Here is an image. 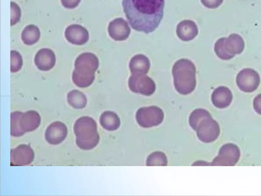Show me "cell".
I'll return each mask as SVG.
<instances>
[{
    "label": "cell",
    "mask_w": 261,
    "mask_h": 196,
    "mask_svg": "<svg viewBox=\"0 0 261 196\" xmlns=\"http://www.w3.org/2000/svg\"><path fill=\"white\" fill-rule=\"evenodd\" d=\"M65 36L69 42L79 45L86 43L89 37L87 29L76 24H71L66 29Z\"/></svg>",
    "instance_id": "obj_13"
},
{
    "label": "cell",
    "mask_w": 261,
    "mask_h": 196,
    "mask_svg": "<svg viewBox=\"0 0 261 196\" xmlns=\"http://www.w3.org/2000/svg\"><path fill=\"white\" fill-rule=\"evenodd\" d=\"M21 16V11L19 6L14 2H11V26L18 22Z\"/></svg>",
    "instance_id": "obj_23"
},
{
    "label": "cell",
    "mask_w": 261,
    "mask_h": 196,
    "mask_svg": "<svg viewBox=\"0 0 261 196\" xmlns=\"http://www.w3.org/2000/svg\"><path fill=\"white\" fill-rule=\"evenodd\" d=\"M223 0H201L202 4L208 8H216L223 2Z\"/></svg>",
    "instance_id": "obj_24"
},
{
    "label": "cell",
    "mask_w": 261,
    "mask_h": 196,
    "mask_svg": "<svg viewBox=\"0 0 261 196\" xmlns=\"http://www.w3.org/2000/svg\"><path fill=\"white\" fill-rule=\"evenodd\" d=\"M40 36L39 28L34 24H30L23 29L21 34V39L24 44L30 45L36 43Z\"/></svg>",
    "instance_id": "obj_19"
},
{
    "label": "cell",
    "mask_w": 261,
    "mask_h": 196,
    "mask_svg": "<svg viewBox=\"0 0 261 196\" xmlns=\"http://www.w3.org/2000/svg\"><path fill=\"white\" fill-rule=\"evenodd\" d=\"M22 65V59L21 55L16 51H11V71H19Z\"/></svg>",
    "instance_id": "obj_22"
},
{
    "label": "cell",
    "mask_w": 261,
    "mask_h": 196,
    "mask_svg": "<svg viewBox=\"0 0 261 196\" xmlns=\"http://www.w3.org/2000/svg\"><path fill=\"white\" fill-rule=\"evenodd\" d=\"M77 146L83 150H90L98 143L99 136L95 121L91 117L83 116L79 118L74 125Z\"/></svg>",
    "instance_id": "obj_4"
},
{
    "label": "cell",
    "mask_w": 261,
    "mask_h": 196,
    "mask_svg": "<svg viewBox=\"0 0 261 196\" xmlns=\"http://www.w3.org/2000/svg\"><path fill=\"white\" fill-rule=\"evenodd\" d=\"M150 66L149 59L143 54L133 56L129 63V68L132 74H146Z\"/></svg>",
    "instance_id": "obj_18"
},
{
    "label": "cell",
    "mask_w": 261,
    "mask_h": 196,
    "mask_svg": "<svg viewBox=\"0 0 261 196\" xmlns=\"http://www.w3.org/2000/svg\"><path fill=\"white\" fill-rule=\"evenodd\" d=\"M253 106L255 111L261 115V93L258 94L254 99Z\"/></svg>",
    "instance_id": "obj_26"
},
{
    "label": "cell",
    "mask_w": 261,
    "mask_h": 196,
    "mask_svg": "<svg viewBox=\"0 0 261 196\" xmlns=\"http://www.w3.org/2000/svg\"><path fill=\"white\" fill-rule=\"evenodd\" d=\"M33 158V151L27 145H20L11 151V165H24L29 164L32 162Z\"/></svg>",
    "instance_id": "obj_12"
},
{
    "label": "cell",
    "mask_w": 261,
    "mask_h": 196,
    "mask_svg": "<svg viewBox=\"0 0 261 196\" xmlns=\"http://www.w3.org/2000/svg\"><path fill=\"white\" fill-rule=\"evenodd\" d=\"M67 134L66 126L60 121L50 124L47 128L45 137L47 141L51 144H57L62 142Z\"/></svg>",
    "instance_id": "obj_14"
},
{
    "label": "cell",
    "mask_w": 261,
    "mask_h": 196,
    "mask_svg": "<svg viewBox=\"0 0 261 196\" xmlns=\"http://www.w3.org/2000/svg\"><path fill=\"white\" fill-rule=\"evenodd\" d=\"M172 73L176 90L181 94L192 92L196 85V69L190 60L181 59L176 61L172 66Z\"/></svg>",
    "instance_id": "obj_2"
},
{
    "label": "cell",
    "mask_w": 261,
    "mask_h": 196,
    "mask_svg": "<svg viewBox=\"0 0 261 196\" xmlns=\"http://www.w3.org/2000/svg\"><path fill=\"white\" fill-rule=\"evenodd\" d=\"M98 65V59L93 53L80 54L74 62V69L72 76L73 83L80 87L90 86L94 80L95 72Z\"/></svg>",
    "instance_id": "obj_3"
},
{
    "label": "cell",
    "mask_w": 261,
    "mask_h": 196,
    "mask_svg": "<svg viewBox=\"0 0 261 196\" xmlns=\"http://www.w3.org/2000/svg\"><path fill=\"white\" fill-rule=\"evenodd\" d=\"M122 5L131 27L146 34L154 31L164 16L165 0H122Z\"/></svg>",
    "instance_id": "obj_1"
},
{
    "label": "cell",
    "mask_w": 261,
    "mask_h": 196,
    "mask_svg": "<svg viewBox=\"0 0 261 196\" xmlns=\"http://www.w3.org/2000/svg\"><path fill=\"white\" fill-rule=\"evenodd\" d=\"M67 101L72 107L76 109H82L87 104V99L85 94L76 89L70 91L67 95Z\"/></svg>",
    "instance_id": "obj_21"
},
{
    "label": "cell",
    "mask_w": 261,
    "mask_h": 196,
    "mask_svg": "<svg viewBox=\"0 0 261 196\" xmlns=\"http://www.w3.org/2000/svg\"><path fill=\"white\" fill-rule=\"evenodd\" d=\"M196 124H200L197 128V135L203 142L209 143L215 141L220 134V127L218 122L213 119L205 110L196 111ZM198 123V124H199Z\"/></svg>",
    "instance_id": "obj_7"
},
{
    "label": "cell",
    "mask_w": 261,
    "mask_h": 196,
    "mask_svg": "<svg viewBox=\"0 0 261 196\" xmlns=\"http://www.w3.org/2000/svg\"><path fill=\"white\" fill-rule=\"evenodd\" d=\"M62 5L66 8L73 9L76 7L81 0H61Z\"/></svg>",
    "instance_id": "obj_25"
},
{
    "label": "cell",
    "mask_w": 261,
    "mask_h": 196,
    "mask_svg": "<svg viewBox=\"0 0 261 196\" xmlns=\"http://www.w3.org/2000/svg\"><path fill=\"white\" fill-rule=\"evenodd\" d=\"M176 32L177 37L180 40L189 41L197 35L198 29L194 21L184 20L177 24Z\"/></svg>",
    "instance_id": "obj_16"
},
{
    "label": "cell",
    "mask_w": 261,
    "mask_h": 196,
    "mask_svg": "<svg viewBox=\"0 0 261 196\" xmlns=\"http://www.w3.org/2000/svg\"><path fill=\"white\" fill-rule=\"evenodd\" d=\"M240 155V149L237 145L232 143H226L221 146L212 165L234 166L239 161Z\"/></svg>",
    "instance_id": "obj_8"
},
{
    "label": "cell",
    "mask_w": 261,
    "mask_h": 196,
    "mask_svg": "<svg viewBox=\"0 0 261 196\" xmlns=\"http://www.w3.org/2000/svg\"><path fill=\"white\" fill-rule=\"evenodd\" d=\"M40 117L34 111L25 113L15 112L11 115V134L19 136L24 133L35 130L39 125Z\"/></svg>",
    "instance_id": "obj_5"
},
{
    "label": "cell",
    "mask_w": 261,
    "mask_h": 196,
    "mask_svg": "<svg viewBox=\"0 0 261 196\" xmlns=\"http://www.w3.org/2000/svg\"><path fill=\"white\" fill-rule=\"evenodd\" d=\"M101 125L110 131L116 130L119 126V119L115 113L107 111L103 112L100 117Z\"/></svg>",
    "instance_id": "obj_20"
},
{
    "label": "cell",
    "mask_w": 261,
    "mask_h": 196,
    "mask_svg": "<svg viewBox=\"0 0 261 196\" xmlns=\"http://www.w3.org/2000/svg\"><path fill=\"white\" fill-rule=\"evenodd\" d=\"M244 46L245 43L241 36L233 33L227 38L219 39L215 43L214 51L220 59L228 60L241 54Z\"/></svg>",
    "instance_id": "obj_6"
},
{
    "label": "cell",
    "mask_w": 261,
    "mask_h": 196,
    "mask_svg": "<svg viewBox=\"0 0 261 196\" xmlns=\"http://www.w3.org/2000/svg\"><path fill=\"white\" fill-rule=\"evenodd\" d=\"M260 82V76L255 70L247 68L241 70L237 75L236 83L239 88L245 92L254 91Z\"/></svg>",
    "instance_id": "obj_9"
},
{
    "label": "cell",
    "mask_w": 261,
    "mask_h": 196,
    "mask_svg": "<svg viewBox=\"0 0 261 196\" xmlns=\"http://www.w3.org/2000/svg\"><path fill=\"white\" fill-rule=\"evenodd\" d=\"M128 86L134 92L150 95L155 90L153 80L145 75L132 74L128 79Z\"/></svg>",
    "instance_id": "obj_10"
},
{
    "label": "cell",
    "mask_w": 261,
    "mask_h": 196,
    "mask_svg": "<svg viewBox=\"0 0 261 196\" xmlns=\"http://www.w3.org/2000/svg\"><path fill=\"white\" fill-rule=\"evenodd\" d=\"M108 31L109 36L115 41L126 40L131 31L127 22L121 17L112 20L109 23Z\"/></svg>",
    "instance_id": "obj_11"
},
{
    "label": "cell",
    "mask_w": 261,
    "mask_h": 196,
    "mask_svg": "<svg viewBox=\"0 0 261 196\" xmlns=\"http://www.w3.org/2000/svg\"><path fill=\"white\" fill-rule=\"evenodd\" d=\"M211 97L215 107L223 109L227 107L231 103L232 94L228 88L220 86L214 90Z\"/></svg>",
    "instance_id": "obj_17"
},
{
    "label": "cell",
    "mask_w": 261,
    "mask_h": 196,
    "mask_svg": "<svg viewBox=\"0 0 261 196\" xmlns=\"http://www.w3.org/2000/svg\"><path fill=\"white\" fill-rule=\"evenodd\" d=\"M34 60L39 70L47 71L54 67L56 63V56L51 50L44 48L38 51Z\"/></svg>",
    "instance_id": "obj_15"
}]
</instances>
